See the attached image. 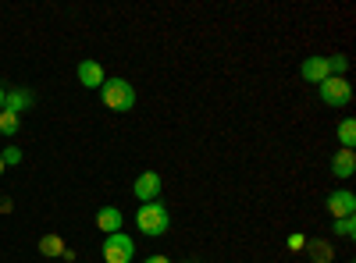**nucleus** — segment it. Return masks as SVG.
Masks as SVG:
<instances>
[{
    "mask_svg": "<svg viewBox=\"0 0 356 263\" xmlns=\"http://www.w3.org/2000/svg\"><path fill=\"white\" fill-rule=\"evenodd\" d=\"M136 224H139L143 235L157 239V235H164V231L171 228V214H168V207H164L161 199H154V203H143V207H139Z\"/></svg>",
    "mask_w": 356,
    "mask_h": 263,
    "instance_id": "f03ea898",
    "label": "nucleus"
},
{
    "mask_svg": "<svg viewBox=\"0 0 356 263\" xmlns=\"http://www.w3.org/2000/svg\"><path fill=\"white\" fill-rule=\"evenodd\" d=\"M132 256H136V242L125 235V231L104 235V260H107V263H129Z\"/></svg>",
    "mask_w": 356,
    "mask_h": 263,
    "instance_id": "7ed1b4c3",
    "label": "nucleus"
},
{
    "mask_svg": "<svg viewBox=\"0 0 356 263\" xmlns=\"http://www.w3.org/2000/svg\"><path fill=\"white\" fill-rule=\"evenodd\" d=\"M353 171H356V153L353 150H335L332 174H335V178H353Z\"/></svg>",
    "mask_w": 356,
    "mask_h": 263,
    "instance_id": "1a4fd4ad",
    "label": "nucleus"
},
{
    "mask_svg": "<svg viewBox=\"0 0 356 263\" xmlns=\"http://www.w3.org/2000/svg\"><path fill=\"white\" fill-rule=\"evenodd\" d=\"M104 68H100V61H82L79 65V82L86 85V90H100L104 85Z\"/></svg>",
    "mask_w": 356,
    "mask_h": 263,
    "instance_id": "6e6552de",
    "label": "nucleus"
},
{
    "mask_svg": "<svg viewBox=\"0 0 356 263\" xmlns=\"http://www.w3.org/2000/svg\"><path fill=\"white\" fill-rule=\"evenodd\" d=\"M339 142H342V150H353V146H356V121L353 118H346L339 125Z\"/></svg>",
    "mask_w": 356,
    "mask_h": 263,
    "instance_id": "f8f14e48",
    "label": "nucleus"
},
{
    "mask_svg": "<svg viewBox=\"0 0 356 263\" xmlns=\"http://www.w3.org/2000/svg\"><path fill=\"white\" fill-rule=\"evenodd\" d=\"M307 249L314 253V263H328L332 260V249L324 246V242H307Z\"/></svg>",
    "mask_w": 356,
    "mask_h": 263,
    "instance_id": "f3484780",
    "label": "nucleus"
},
{
    "mask_svg": "<svg viewBox=\"0 0 356 263\" xmlns=\"http://www.w3.org/2000/svg\"><path fill=\"white\" fill-rule=\"evenodd\" d=\"M132 192H136V199H143V203H154V199H161V192H164V178L157 171H143L139 178H136V185H132Z\"/></svg>",
    "mask_w": 356,
    "mask_h": 263,
    "instance_id": "39448f33",
    "label": "nucleus"
},
{
    "mask_svg": "<svg viewBox=\"0 0 356 263\" xmlns=\"http://www.w3.org/2000/svg\"><path fill=\"white\" fill-rule=\"evenodd\" d=\"M335 235H339V239H353V235H356V221H353V217L335 221Z\"/></svg>",
    "mask_w": 356,
    "mask_h": 263,
    "instance_id": "dca6fc26",
    "label": "nucleus"
},
{
    "mask_svg": "<svg viewBox=\"0 0 356 263\" xmlns=\"http://www.w3.org/2000/svg\"><path fill=\"white\" fill-rule=\"evenodd\" d=\"M300 75L307 78V82H314V85H321L324 78H328L332 71H328V57H307V61L300 65Z\"/></svg>",
    "mask_w": 356,
    "mask_h": 263,
    "instance_id": "0eeeda50",
    "label": "nucleus"
},
{
    "mask_svg": "<svg viewBox=\"0 0 356 263\" xmlns=\"http://www.w3.org/2000/svg\"><path fill=\"white\" fill-rule=\"evenodd\" d=\"M0 160H4V167H15V164H22V150L18 146H8V150L0 153Z\"/></svg>",
    "mask_w": 356,
    "mask_h": 263,
    "instance_id": "a211bd4d",
    "label": "nucleus"
},
{
    "mask_svg": "<svg viewBox=\"0 0 356 263\" xmlns=\"http://www.w3.org/2000/svg\"><path fill=\"white\" fill-rule=\"evenodd\" d=\"M97 228L104 231V235L122 231V210H118V207H100V210H97Z\"/></svg>",
    "mask_w": 356,
    "mask_h": 263,
    "instance_id": "9d476101",
    "label": "nucleus"
},
{
    "mask_svg": "<svg viewBox=\"0 0 356 263\" xmlns=\"http://www.w3.org/2000/svg\"><path fill=\"white\" fill-rule=\"evenodd\" d=\"M4 96H8V90H4V85H0V110H4Z\"/></svg>",
    "mask_w": 356,
    "mask_h": 263,
    "instance_id": "aec40b11",
    "label": "nucleus"
},
{
    "mask_svg": "<svg viewBox=\"0 0 356 263\" xmlns=\"http://www.w3.org/2000/svg\"><path fill=\"white\" fill-rule=\"evenodd\" d=\"M328 214H332L335 221L353 217V214H356V196H353L349 189H335V192L328 196Z\"/></svg>",
    "mask_w": 356,
    "mask_h": 263,
    "instance_id": "423d86ee",
    "label": "nucleus"
},
{
    "mask_svg": "<svg viewBox=\"0 0 356 263\" xmlns=\"http://www.w3.org/2000/svg\"><path fill=\"white\" fill-rule=\"evenodd\" d=\"M33 93H29V90H8V96H4V110H11V114H18V118H22V110H29V107H33Z\"/></svg>",
    "mask_w": 356,
    "mask_h": 263,
    "instance_id": "9b49d317",
    "label": "nucleus"
},
{
    "mask_svg": "<svg viewBox=\"0 0 356 263\" xmlns=\"http://www.w3.org/2000/svg\"><path fill=\"white\" fill-rule=\"evenodd\" d=\"M40 249H43L47 256H61V253H65V242L57 239V235H43V239H40Z\"/></svg>",
    "mask_w": 356,
    "mask_h": 263,
    "instance_id": "4468645a",
    "label": "nucleus"
},
{
    "mask_svg": "<svg viewBox=\"0 0 356 263\" xmlns=\"http://www.w3.org/2000/svg\"><path fill=\"white\" fill-rule=\"evenodd\" d=\"M317 90H321V100L328 103V107H346L353 100V85L346 78H339V75H328V78L317 85Z\"/></svg>",
    "mask_w": 356,
    "mask_h": 263,
    "instance_id": "20e7f679",
    "label": "nucleus"
},
{
    "mask_svg": "<svg viewBox=\"0 0 356 263\" xmlns=\"http://www.w3.org/2000/svg\"><path fill=\"white\" fill-rule=\"evenodd\" d=\"M143 263H171V260H168V256H161V253H157V256H146V260H143Z\"/></svg>",
    "mask_w": 356,
    "mask_h": 263,
    "instance_id": "6ab92c4d",
    "label": "nucleus"
},
{
    "mask_svg": "<svg viewBox=\"0 0 356 263\" xmlns=\"http://www.w3.org/2000/svg\"><path fill=\"white\" fill-rule=\"evenodd\" d=\"M18 125H22L18 114H11V110H0V135H15V132H18Z\"/></svg>",
    "mask_w": 356,
    "mask_h": 263,
    "instance_id": "ddd939ff",
    "label": "nucleus"
},
{
    "mask_svg": "<svg viewBox=\"0 0 356 263\" xmlns=\"http://www.w3.org/2000/svg\"><path fill=\"white\" fill-rule=\"evenodd\" d=\"M346 68H349V57H342V53H335V57H328V71H332V75H339V78H346Z\"/></svg>",
    "mask_w": 356,
    "mask_h": 263,
    "instance_id": "2eb2a0df",
    "label": "nucleus"
},
{
    "mask_svg": "<svg viewBox=\"0 0 356 263\" xmlns=\"http://www.w3.org/2000/svg\"><path fill=\"white\" fill-rule=\"evenodd\" d=\"M0 174H4V160H0Z\"/></svg>",
    "mask_w": 356,
    "mask_h": 263,
    "instance_id": "412c9836",
    "label": "nucleus"
},
{
    "mask_svg": "<svg viewBox=\"0 0 356 263\" xmlns=\"http://www.w3.org/2000/svg\"><path fill=\"white\" fill-rule=\"evenodd\" d=\"M100 100H104V107H111V110H118V114H125V110L136 107V85H132L129 78H104Z\"/></svg>",
    "mask_w": 356,
    "mask_h": 263,
    "instance_id": "f257e3e1",
    "label": "nucleus"
}]
</instances>
